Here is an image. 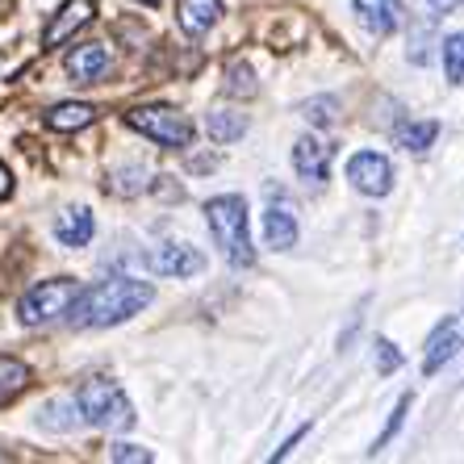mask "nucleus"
<instances>
[{
	"label": "nucleus",
	"instance_id": "f257e3e1",
	"mask_svg": "<svg viewBox=\"0 0 464 464\" xmlns=\"http://www.w3.org/2000/svg\"><path fill=\"white\" fill-rule=\"evenodd\" d=\"M155 302V289L134 276H109L92 289L76 293V302L67 305V323L72 326H118L134 318L139 310Z\"/></svg>",
	"mask_w": 464,
	"mask_h": 464
},
{
	"label": "nucleus",
	"instance_id": "f03ea898",
	"mask_svg": "<svg viewBox=\"0 0 464 464\" xmlns=\"http://www.w3.org/2000/svg\"><path fill=\"white\" fill-rule=\"evenodd\" d=\"M206 222L214 243L222 247L227 264L235 268H251L256 264V247H251V230H247V201L238 193H222L206 206Z\"/></svg>",
	"mask_w": 464,
	"mask_h": 464
},
{
	"label": "nucleus",
	"instance_id": "7ed1b4c3",
	"mask_svg": "<svg viewBox=\"0 0 464 464\" xmlns=\"http://www.w3.org/2000/svg\"><path fill=\"white\" fill-rule=\"evenodd\" d=\"M72 401H76V411H80V422H92L101 431H130V427H134V406H130V398L121 393V385H113V381H105V377L84 381Z\"/></svg>",
	"mask_w": 464,
	"mask_h": 464
},
{
	"label": "nucleus",
	"instance_id": "20e7f679",
	"mask_svg": "<svg viewBox=\"0 0 464 464\" xmlns=\"http://www.w3.org/2000/svg\"><path fill=\"white\" fill-rule=\"evenodd\" d=\"M126 126L139 130V134H147V139L160 142V147H172V151H180V147L193 142V121L184 118L180 109H172V105H139V109H130Z\"/></svg>",
	"mask_w": 464,
	"mask_h": 464
},
{
	"label": "nucleus",
	"instance_id": "39448f33",
	"mask_svg": "<svg viewBox=\"0 0 464 464\" xmlns=\"http://www.w3.org/2000/svg\"><path fill=\"white\" fill-rule=\"evenodd\" d=\"M76 293H80V285L72 281V276H54V281L34 285L22 302H17V318H22L25 326H46V323H54L59 314H67V305L76 302Z\"/></svg>",
	"mask_w": 464,
	"mask_h": 464
},
{
	"label": "nucleus",
	"instance_id": "423d86ee",
	"mask_svg": "<svg viewBox=\"0 0 464 464\" xmlns=\"http://www.w3.org/2000/svg\"><path fill=\"white\" fill-rule=\"evenodd\" d=\"M347 180L364 197H385L389 188H393V168H389V160L377 151H356L347 160Z\"/></svg>",
	"mask_w": 464,
	"mask_h": 464
},
{
	"label": "nucleus",
	"instance_id": "0eeeda50",
	"mask_svg": "<svg viewBox=\"0 0 464 464\" xmlns=\"http://www.w3.org/2000/svg\"><path fill=\"white\" fill-rule=\"evenodd\" d=\"M147 268L160 272V276H197V272L206 268V256L188 243H160V247L147 256Z\"/></svg>",
	"mask_w": 464,
	"mask_h": 464
},
{
	"label": "nucleus",
	"instance_id": "6e6552de",
	"mask_svg": "<svg viewBox=\"0 0 464 464\" xmlns=\"http://www.w3.org/2000/svg\"><path fill=\"white\" fill-rule=\"evenodd\" d=\"M264 243L272 251H289L297 247V214H293L289 197H272L268 214H264Z\"/></svg>",
	"mask_w": 464,
	"mask_h": 464
},
{
	"label": "nucleus",
	"instance_id": "1a4fd4ad",
	"mask_svg": "<svg viewBox=\"0 0 464 464\" xmlns=\"http://www.w3.org/2000/svg\"><path fill=\"white\" fill-rule=\"evenodd\" d=\"M97 17V5L92 0H63V9L54 13V22L46 25V34H43V46H59V43H67L76 30H84L88 22Z\"/></svg>",
	"mask_w": 464,
	"mask_h": 464
},
{
	"label": "nucleus",
	"instance_id": "9d476101",
	"mask_svg": "<svg viewBox=\"0 0 464 464\" xmlns=\"http://www.w3.org/2000/svg\"><path fill=\"white\" fill-rule=\"evenodd\" d=\"M109 63H113V59H109V46H101V43H84L63 59L67 76L76 80V84H97L109 72Z\"/></svg>",
	"mask_w": 464,
	"mask_h": 464
},
{
	"label": "nucleus",
	"instance_id": "9b49d317",
	"mask_svg": "<svg viewBox=\"0 0 464 464\" xmlns=\"http://www.w3.org/2000/svg\"><path fill=\"white\" fill-rule=\"evenodd\" d=\"M293 168L302 176L305 184H323L331 176V147L318 139H297L293 147Z\"/></svg>",
	"mask_w": 464,
	"mask_h": 464
},
{
	"label": "nucleus",
	"instance_id": "f8f14e48",
	"mask_svg": "<svg viewBox=\"0 0 464 464\" xmlns=\"http://www.w3.org/2000/svg\"><path fill=\"white\" fill-rule=\"evenodd\" d=\"M356 17L364 30L385 38V34H393L406 22V9H401V0H356Z\"/></svg>",
	"mask_w": 464,
	"mask_h": 464
},
{
	"label": "nucleus",
	"instance_id": "ddd939ff",
	"mask_svg": "<svg viewBox=\"0 0 464 464\" xmlns=\"http://www.w3.org/2000/svg\"><path fill=\"white\" fill-rule=\"evenodd\" d=\"M460 343H464L460 326H456L452 318H443V323L431 331V339H427V360H422V372H427V377H431V372H440V368L448 364L456 352H460Z\"/></svg>",
	"mask_w": 464,
	"mask_h": 464
},
{
	"label": "nucleus",
	"instance_id": "4468645a",
	"mask_svg": "<svg viewBox=\"0 0 464 464\" xmlns=\"http://www.w3.org/2000/svg\"><path fill=\"white\" fill-rule=\"evenodd\" d=\"M92 230H97V222H92V209H84V206L67 209V214H59V222H54V238H59L63 247H84V243H92Z\"/></svg>",
	"mask_w": 464,
	"mask_h": 464
},
{
	"label": "nucleus",
	"instance_id": "2eb2a0df",
	"mask_svg": "<svg viewBox=\"0 0 464 464\" xmlns=\"http://www.w3.org/2000/svg\"><path fill=\"white\" fill-rule=\"evenodd\" d=\"M218 17H222V0H180V30L193 38L214 30Z\"/></svg>",
	"mask_w": 464,
	"mask_h": 464
},
{
	"label": "nucleus",
	"instance_id": "dca6fc26",
	"mask_svg": "<svg viewBox=\"0 0 464 464\" xmlns=\"http://www.w3.org/2000/svg\"><path fill=\"white\" fill-rule=\"evenodd\" d=\"M92 118H97L92 105H84V101H63V105H54L51 113H46V126L59 130V134H72V130L92 126Z\"/></svg>",
	"mask_w": 464,
	"mask_h": 464
},
{
	"label": "nucleus",
	"instance_id": "f3484780",
	"mask_svg": "<svg viewBox=\"0 0 464 464\" xmlns=\"http://www.w3.org/2000/svg\"><path fill=\"white\" fill-rule=\"evenodd\" d=\"M206 130H209V139L214 142H238L243 134H247V118L235 113V109H209Z\"/></svg>",
	"mask_w": 464,
	"mask_h": 464
},
{
	"label": "nucleus",
	"instance_id": "a211bd4d",
	"mask_svg": "<svg viewBox=\"0 0 464 464\" xmlns=\"http://www.w3.org/2000/svg\"><path fill=\"white\" fill-rule=\"evenodd\" d=\"M25 385H30V368L13 356H0V406H9Z\"/></svg>",
	"mask_w": 464,
	"mask_h": 464
},
{
	"label": "nucleus",
	"instance_id": "6ab92c4d",
	"mask_svg": "<svg viewBox=\"0 0 464 464\" xmlns=\"http://www.w3.org/2000/svg\"><path fill=\"white\" fill-rule=\"evenodd\" d=\"M435 139H440V121H406V126L398 130V147L401 151H414V155H422Z\"/></svg>",
	"mask_w": 464,
	"mask_h": 464
},
{
	"label": "nucleus",
	"instance_id": "aec40b11",
	"mask_svg": "<svg viewBox=\"0 0 464 464\" xmlns=\"http://www.w3.org/2000/svg\"><path fill=\"white\" fill-rule=\"evenodd\" d=\"M38 422H43L46 431H72V427L80 422L76 401H46L43 414H38Z\"/></svg>",
	"mask_w": 464,
	"mask_h": 464
},
{
	"label": "nucleus",
	"instance_id": "412c9836",
	"mask_svg": "<svg viewBox=\"0 0 464 464\" xmlns=\"http://www.w3.org/2000/svg\"><path fill=\"white\" fill-rule=\"evenodd\" d=\"M227 92L230 97H256L259 84H256V72H251V63H243V59H235V63L227 67Z\"/></svg>",
	"mask_w": 464,
	"mask_h": 464
},
{
	"label": "nucleus",
	"instance_id": "4be33fe9",
	"mask_svg": "<svg viewBox=\"0 0 464 464\" xmlns=\"http://www.w3.org/2000/svg\"><path fill=\"white\" fill-rule=\"evenodd\" d=\"M443 72L452 84H464V30L443 38Z\"/></svg>",
	"mask_w": 464,
	"mask_h": 464
},
{
	"label": "nucleus",
	"instance_id": "5701e85b",
	"mask_svg": "<svg viewBox=\"0 0 464 464\" xmlns=\"http://www.w3.org/2000/svg\"><path fill=\"white\" fill-rule=\"evenodd\" d=\"M411 406H414V393H401V398H398V406H393V414H389V422H385V431L377 435V443H372L368 452L377 456L381 448H385V443H389V440H393V435L401 431V422H406V414H411Z\"/></svg>",
	"mask_w": 464,
	"mask_h": 464
},
{
	"label": "nucleus",
	"instance_id": "b1692460",
	"mask_svg": "<svg viewBox=\"0 0 464 464\" xmlns=\"http://www.w3.org/2000/svg\"><path fill=\"white\" fill-rule=\"evenodd\" d=\"M335 109H339L335 97H314V101H305L302 118L310 121V126H331V121H335Z\"/></svg>",
	"mask_w": 464,
	"mask_h": 464
},
{
	"label": "nucleus",
	"instance_id": "393cba45",
	"mask_svg": "<svg viewBox=\"0 0 464 464\" xmlns=\"http://www.w3.org/2000/svg\"><path fill=\"white\" fill-rule=\"evenodd\" d=\"M372 360H377V372H398L406 356L398 352V343H389V339H377V343H372Z\"/></svg>",
	"mask_w": 464,
	"mask_h": 464
},
{
	"label": "nucleus",
	"instance_id": "a878e982",
	"mask_svg": "<svg viewBox=\"0 0 464 464\" xmlns=\"http://www.w3.org/2000/svg\"><path fill=\"white\" fill-rule=\"evenodd\" d=\"M109 456H113V460H121V464H151L155 460L147 448H139V443H113V448H109Z\"/></svg>",
	"mask_w": 464,
	"mask_h": 464
},
{
	"label": "nucleus",
	"instance_id": "bb28decb",
	"mask_svg": "<svg viewBox=\"0 0 464 464\" xmlns=\"http://www.w3.org/2000/svg\"><path fill=\"white\" fill-rule=\"evenodd\" d=\"M305 435H310V422H302V427H297V431H293V435H289V440H285V443H281V448H276V452H272V460H285V456H289V452H293V448H297V443H302V440H305Z\"/></svg>",
	"mask_w": 464,
	"mask_h": 464
},
{
	"label": "nucleus",
	"instance_id": "cd10ccee",
	"mask_svg": "<svg viewBox=\"0 0 464 464\" xmlns=\"http://www.w3.org/2000/svg\"><path fill=\"white\" fill-rule=\"evenodd\" d=\"M139 176H147V172H142V168H130V172L118 176V184H113V188H118V193H139V188H142Z\"/></svg>",
	"mask_w": 464,
	"mask_h": 464
},
{
	"label": "nucleus",
	"instance_id": "c85d7f7f",
	"mask_svg": "<svg viewBox=\"0 0 464 464\" xmlns=\"http://www.w3.org/2000/svg\"><path fill=\"white\" fill-rule=\"evenodd\" d=\"M9 188H13V180H9V168H5V163H0V201H5V197H9Z\"/></svg>",
	"mask_w": 464,
	"mask_h": 464
},
{
	"label": "nucleus",
	"instance_id": "c756f323",
	"mask_svg": "<svg viewBox=\"0 0 464 464\" xmlns=\"http://www.w3.org/2000/svg\"><path fill=\"white\" fill-rule=\"evenodd\" d=\"M456 5H464V0H431V9H435V13H452Z\"/></svg>",
	"mask_w": 464,
	"mask_h": 464
},
{
	"label": "nucleus",
	"instance_id": "7c9ffc66",
	"mask_svg": "<svg viewBox=\"0 0 464 464\" xmlns=\"http://www.w3.org/2000/svg\"><path fill=\"white\" fill-rule=\"evenodd\" d=\"M142 5H160V0H142Z\"/></svg>",
	"mask_w": 464,
	"mask_h": 464
},
{
	"label": "nucleus",
	"instance_id": "2f4dec72",
	"mask_svg": "<svg viewBox=\"0 0 464 464\" xmlns=\"http://www.w3.org/2000/svg\"><path fill=\"white\" fill-rule=\"evenodd\" d=\"M460 339H464V331H460Z\"/></svg>",
	"mask_w": 464,
	"mask_h": 464
}]
</instances>
